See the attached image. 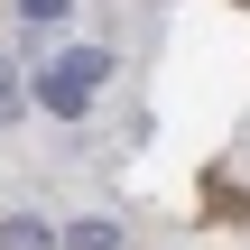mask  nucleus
<instances>
[{"instance_id": "7ed1b4c3", "label": "nucleus", "mask_w": 250, "mask_h": 250, "mask_svg": "<svg viewBox=\"0 0 250 250\" xmlns=\"http://www.w3.org/2000/svg\"><path fill=\"white\" fill-rule=\"evenodd\" d=\"M65 250H121V223H102V213H93V223H74V232H65Z\"/></svg>"}, {"instance_id": "f03ea898", "label": "nucleus", "mask_w": 250, "mask_h": 250, "mask_svg": "<svg viewBox=\"0 0 250 250\" xmlns=\"http://www.w3.org/2000/svg\"><path fill=\"white\" fill-rule=\"evenodd\" d=\"M0 250H56V232H46L37 213H9V223H0Z\"/></svg>"}, {"instance_id": "f257e3e1", "label": "nucleus", "mask_w": 250, "mask_h": 250, "mask_svg": "<svg viewBox=\"0 0 250 250\" xmlns=\"http://www.w3.org/2000/svg\"><path fill=\"white\" fill-rule=\"evenodd\" d=\"M102 74H111V56H102V46H65V56L37 74V102H46L56 121H83V111H93V93H102Z\"/></svg>"}, {"instance_id": "20e7f679", "label": "nucleus", "mask_w": 250, "mask_h": 250, "mask_svg": "<svg viewBox=\"0 0 250 250\" xmlns=\"http://www.w3.org/2000/svg\"><path fill=\"white\" fill-rule=\"evenodd\" d=\"M65 9H74V0H19V19H28V28H65Z\"/></svg>"}]
</instances>
